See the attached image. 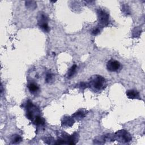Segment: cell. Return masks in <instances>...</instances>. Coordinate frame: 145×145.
I'll return each instance as SVG.
<instances>
[{
	"label": "cell",
	"instance_id": "obj_17",
	"mask_svg": "<svg viewBox=\"0 0 145 145\" xmlns=\"http://www.w3.org/2000/svg\"><path fill=\"white\" fill-rule=\"evenodd\" d=\"M100 32V29L99 27H96L94 28V29L91 31V34H92L93 35L96 36L97 35H98Z\"/></svg>",
	"mask_w": 145,
	"mask_h": 145
},
{
	"label": "cell",
	"instance_id": "obj_16",
	"mask_svg": "<svg viewBox=\"0 0 145 145\" xmlns=\"http://www.w3.org/2000/svg\"><path fill=\"white\" fill-rule=\"evenodd\" d=\"M53 80V75L50 73V72H48L47 74L46 77H45V81L47 83H49L50 82H51Z\"/></svg>",
	"mask_w": 145,
	"mask_h": 145
},
{
	"label": "cell",
	"instance_id": "obj_19",
	"mask_svg": "<svg viewBox=\"0 0 145 145\" xmlns=\"http://www.w3.org/2000/svg\"><path fill=\"white\" fill-rule=\"evenodd\" d=\"M53 141V139L52 138H49V137H48V138H46V139H45V142L47 143H48V144H52V141Z\"/></svg>",
	"mask_w": 145,
	"mask_h": 145
},
{
	"label": "cell",
	"instance_id": "obj_12",
	"mask_svg": "<svg viewBox=\"0 0 145 145\" xmlns=\"http://www.w3.org/2000/svg\"><path fill=\"white\" fill-rule=\"evenodd\" d=\"M77 68V65H74L72 66L70 69H69V70L68 72V78H71L72 76H73L74 74L75 73V71H76Z\"/></svg>",
	"mask_w": 145,
	"mask_h": 145
},
{
	"label": "cell",
	"instance_id": "obj_4",
	"mask_svg": "<svg viewBox=\"0 0 145 145\" xmlns=\"http://www.w3.org/2000/svg\"><path fill=\"white\" fill-rule=\"evenodd\" d=\"M48 17L44 13H40L38 17V24L42 29L48 32L49 31V27L48 24Z\"/></svg>",
	"mask_w": 145,
	"mask_h": 145
},
{
	"label": "cell",
	"instance_id": "obj_15",
	"mask_svg": "<svg viewBox=\"0 0 145 145\" xmlns=\"http://www.w3.org/2000/svg\"><path fill=\"white\" fill-rule=\"evenodd\" d=\"M94 143L95 144H103L105 143V140L103 136L97 137L94 141Z\"/></svg>",
	"mask_w": 145,
	"mask_h": 145
},
{
	"label": "cell",
	"instance_id": "obj_20",
	"mask_svg": "<svg viewBox=\"0 0 145 145\" xmlns=\"http://www.w3.org/2000/svg\"><path fill=\"white\" fill-rule=\"evenodd\" d=\"M80 86L81 88H83V89H86V87L88 86V84L86 83L85 82H81L80 83Z\"/></svg>",
	"mask_w": 145,
	"mask_h": 145
},
{
	"label": "cell",
	"instance_id": "obj_6",
	"mask_svg": "<svg viewBox=\"0 0 145 145\" xmlns=\"http://www.w3.org/2000/svg\"><path fill=\"white\" fill-rule=\"evenodd\" d=\"M74 123V120L72 117L69 116H65L63 117L61 121V125L63 127L70 128L73 125Z\"/></svg>",
	"mask_w": 145,
	"mask_h": 145
},
{
	"label": "cell",
	"instance_id": "obj_9",
	"mask_svg": "<svg viewBox=\"0 0 145 145\" xmlns=\"http://www.w3.org/2000/svg\"><path fill=\"white\" fill-rule=\"evenodd\" d=\"M34 124L36 125H44L45 124V120L44 119L40 117V116L37 115L34 120Z\"/></svg>",
	"mask_w": 145,
	"mask_h": 145
},
{
	"label": "cell",
	"instance_id": "obj_18",
	"mask_svg": "<svg viewBox=\"0 0 145 145\" xmlns=\"http://www.w3.org/2000/svg\"><path fill=\"white\" fill-rule=\"evenodd\" d=\"M122 10L124 11L125 14H130V10L128 9V6L127 5H125L123 6L122 8Z\"/></svg>",
	"mask_w": 145,
	"mask_h": 145
},
{
	"label": "cell",
	"instance_id": "obj_14",
	"mask_svg": "<svg viewBox=\"0 0 145 145\" xmlns=\"http://www.w3.org/2000/svg\"><path fill=\"white\" fill-rule=\"evenodd\" d=\"M104 138L105 141H115V137L114 134H107L105 135H104Z\"/></svg>",
	"mask_w": 145,
	"mask_h": 145
},
{
	"label": "cell",
	"instance_id": "obj_8",
	"mask_svg": "<svg viewBox=\"0 0 145 145\" xmlns=\"http://www.w3.org/2000/svg\"><path fill=\"white\" fill-rule=\"evenodd\" d=\"M27 87L30 92L32 94L36 93L39 90V87L38 86V85L34 83H29L28 84Z\"/></svg>",
	"mask_w": 145,
	"mask_h": 145
},
{
	"label": "cell",
	"instance_id": "obj_11",
	"mask_svg": "<svg viewBox=\"0 0 145 145\" xmlns=\"http://www.w3.org/2000/svg\"><path fill=\"white\" fill-rule=\"evenodd\" d=\"M22 137L20 136V135H17V134L12 135V137L11 138V143H14V144L19 143L22 141Z\"/></svg>",
	"mask_w": 145,
	"mask_h": 145
},
{
	"label": "cell",
	"instance_id": "obj_5",
	"mask_svg": "<svg viewBox=\"0 0 145 145\" xmlns=\"http://www.w3.org/2000/svg\"><path fill=\"white\" fill-rule=\"evenodd\" d=\"M121 64L118 61L115 60H111L107 64V68L108 70L111 72L118 71L120 68Z\"/></svg>",
	"mask_w": 145,
	"mask_h": 145
},
{
	"label": "cell",
	"instance_id": "obj_3",
	"mask_svg": "<svg viewBox=\"0 0 145 145\" xmlns=\"http://www.w3.org/2000/svg\"><path fill=\"white\" fill-rule=\"evenodd\" d=\"M97 18H98L99 23L101 27L107 26L109 24V14L103 9H99L97 10Z\"/></svg>",
	"mask_w": 145,
	"mask_h": 145
},
{
	"label": "cell",
	"instance_id": "obj_13",
	"mask_svg": "<svg viewBox=\"0 0 145 145\" xmlns=\"http://www.w3.org/2000/svg\"><path fill=\"white\" fill-rule=\"evenodd\" d=\"M26 5L27 8L28 9H31V10H34L36 7V4L35 1H26Z\"/></svg>",
	"mask_w": 145,
	"mask_h": 145
},
{
	"label": "cell",
	"instance_id": "obj_10",
	"mask_svg": "<svg viewBox=\"0 0 145 145\" xmlns=\"http://www.w3.org/2000/svg\"><path fill=\"white\" fill-rule=\"evenodd\" d=\"M84 116H85V113L83 111H79L77 112H75L74 114L72 115V117L77 119L78 120H80L83 118L84 117Z\"/></svg>",
	"mask_w": 145,
	"mask_h": 145
},
{
	"label": "cell",
	"instance_id": "obj_2",
	"mask_svg": "<svg viewBox=\"0 0 145 145\" xmlns=\"http://www.w3.org/2000/svg\"><path fill=\"white\" fill-rule=\"evenodd\" d=\"M115 140L121 143H127L132 140L131 134L125 130H120L114 134Z\"/></svg>",
	"mask_w": 145,
	"mask_h": 145
},
{
	"label": "cell",
	"instance_id": "obj_1",
	"mask_svg": "<svg viewBox=\"0 0 145 145\" xmlns=\"http://www.w3.org/2000/svg\"><path fill=\"white\" fill-rule=\"evenodd\" d=\"M88 86L95 91H102L105 89L106 81L105 78L99 75H95L90 78Z\"/></svg>",
	"mask_w": 145,
	"mask_h": 145
},
{
	"label": "cell",
	"instance_id": "obj_7",
	"mask_svg": "<svg viewBox=\"0 0 145 145\" xmlns=\"http://www.w3.org/2000/svg\"><path fill=\"white\" fill-rule=\"evenodd\" d=\"M127 96L130 99H135L140 98V94L137 91L129 90L127 91Z\"/></svg>",
	"mask_w": 145,
	"mask_h": 145
}]
</instances>
